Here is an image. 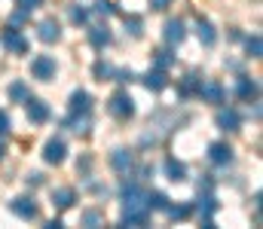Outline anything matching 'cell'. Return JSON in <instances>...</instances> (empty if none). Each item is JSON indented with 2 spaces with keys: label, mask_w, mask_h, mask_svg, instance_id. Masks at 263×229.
Here are the masks:
<instances>
[{
  "label": "cell",
  "mask_w": 263,
  "mask_h": 229,
  "mask_svg": "<svg viewBox=\"0 0 263 229\" xmlns=\"http://www.w3.org/2000/svg\"><path fill=\"white\" fill-rule=\"evenodd\" d=\"M123 223L126 226H147L150 220V208H147V193L138 183H126L123 186Z\"/></svg>",
  "instance_id": "1"
},
{
  "label": "cell",
  "mask_w": 263,
  "mask_h": 229,
  "mask_svg": "<svg viewBox=\"0 0 263 229\" xmlns=\"http://www.w3.org/2000/svg\"><path fill=\"white\" fill-rule=\"evenodd\" d=\"M107 110L117 119H132L135 116V98H132L129 92H114L110 101H107Z\"/></svg>",
  "instance_id": "2"
},
{
  "label": "cell",
  "mask_w": 263,
  "mask_h": 229,
  "mask_svg": "<svg viewBox=\"0 0 263 229\" xmlns=\"http://www.w3.org/2000/svg\"><path fill=\"white\" fill-rule=\"evenodd\" d=\"M55 71H59V65H55L52 55H37V58L31 61V76H34V79L49 82V79H55Z\"/></svg>",
  "instance_id": "3"
},
{
  "label": "cell",
  "mask_w": 263,
  "mask_h": 229,
  "mask_svg": "<svg viewBox=\"0 0 263 229\" xmlns=\"http://www.w3.org/2000/svg\"><path fill=\"white\" fill-rule=\"evenodd\" d=\"M9 211H12L15 217H22V220H37V217H40V208H37V202H34L31 196L12 199V202H9Z\"/></svg>",
  "instance_id": "4"
},
{
  "label": "cell",
  "mask_w": 263,
  "mask_h": 229,
  "mask_svg": "<svg viewBox=\"0 0 263 229\" xmlns=\"http://www.w3.org/2000/svg\"><path fill=\"white\" fill-rule=\"evenodd\" d=\"M196 95L202 101H208V104H223V101H227V89H223L217 79H202Z\"/></svg>",
  "instance_id": "5"
},
{
  "label": "cell",
  "mask_w": 263,
  "mask_h": 229,
  "mask_svg": "<svg viewBox=\"0 0 263 229\" xmlns=\"http://www.w3.org/2000/svg\"><path fill=\"white\" fill-rule=\"evenodd\" d=\"M0 43H3V49L12 52V55H25V52H28V40H25L22 31H15V28H6V31L0 34Z\"/></svg>",
  "instance_id": "6"
},
{
  "label": "cell",
  "mask_w": 263,
  "mask_h": 229,
  "mask_svg": "<svg viewBox=\"0 0 263 229\" xmlns=\"http://www.w3.org/2000/svg\"><path fill=\"white\" fill-rule=\"evenodd\" d=\"M162 37H165L168 46H178V43H184V37H187V25H184L181 18H168L165 28H162Z\"/></svg>",
  "instance_id": "7"
},
{
  "label": "cell",
  "mask_w": 263,
  "mask_h": 229,
  "mask_svg": "<svg viewBox=\"0 0 263 229\" xmlns=\"http://www.w3.org/2000/svg\"><path fill=\"white\" fill-rule=\"evenodd\" d=\"M65 156H67V147H65L62 138H49V141H46V147H43V159H46L49 165H62Z\"/></svg>",
  "instance_id": "8"
},
{
  "label": "cell",
  "mask_w": 263,
  "mask_h": 229,
  "mask_svg": "<svg viewBox=\"0 0 263 229\" xmlns=\"http://www.w3.org/2000/svg\"><path fill=\"white\" fill-rule=\"evenodd\" d=\"M25 110H28V119L37 122V126L49 119V107H46V101H40V98H31V95H28V98H25Z\"/></svg>",
  "instance_id": "9"
},
{
  "label": "cell",
  "mask_w": 263,
  "mask_h": 229,
  "mask_svg": "<svg viewBox=\"0 0 263 229\" xmlns=\"http://www.w3.org/2000/svg\"><path fill=\"white\" fill-rule=\"evenodd\" d=\"M37 37H40L43 43H59V40H62V25H59L55 18H43V22L37 25Z\"/></svg>",
  "instance_id": "10"
},
{
  "label": "cell",
  "mask_w": 263,
  "mask_h": 229,
  "mask_svg": "<svg viewBox=\"0 0 263 229\" xmlns=\"http://www.w3.org/2000/svg\"><path fill=\"white\" fill-rule=\"evenodd\" d=\"M132 165H135V156H132L129 150L117 147V150L110 153V168H114V171H120V174H129Z\"/></svg>",
  "instance_id": "11"
},
{
  "label": "cell",
  "mask_w": 263,
  "mask_h": 229,
  "mask_svg": "<svg viewBox=\"0 0 263 229\" xmlns=\"http://www.w3.org/2000/svg\"><path fill=\"white\" fill-rule=\"evenodd\" d=\"M208 159H211L214 165H230V162H233V147L223 144V141H214V144L208 147Z\"/></svg>",
  "instance_id": "12"
},
{
  "label": "cell",
  "mask_w": 263,
  "mask_h": 229,
  "mask_svg": "<svg viewBox=\"0 0 263 229\" xmlns=\"http://www.w3.org/2000/svg\"><path fill=\"white\" fill-rule=\"evenodd\" d=\"M236 95H239L242 101H257V95H260V86H257V79H251V76H242V79L236 82Z\"/></svg>",
  "instance_id": "13"
},
{
  "label": "cell",
  "mask_w": 263,
  "mask_h": 229,
  "mask_svg": "<svg viewBox=\"0 0 263 229\" xmlns=\"http://www.w3.org/2000/svg\"><path fill=\"white\" fill-rule=\"evenodd\" d=\"M141 82H144L150 92H162V89L168 86V76H165V71H159V68H150L147 74L141 76Z\"/></svg>",
  "instance_id": "14"
},
{
  "label": "cell",
  "mask_w": 263,
  "mask_h": 229,
  "mask_svg": "<svg viewBox=\"0 0 263 229\" xmlns=\"http://www.w3.org/2000/svg\"><path fill=\"white\" fill-rule=\"evenodd\" d=\"M217 126H220L223 132H239V126H242V116H239L233 107H227V110H217Z\"/></svg>",
  "instance_id": "15"
},
{
  "label": "cell",
  "mask_w": 263,
  "mask_h": 229,
  "mask_svg": "<svg viewBox=\"0 0 263 229\" xmlns=\"http://www.w3.org/2000/svg\"><path fill=\"white\" fill-rule=\"evenodd\" d=\"M73 202H77V193H73L70 186H59V190H52V205H55L59 211L73 208Z\"/></svg>",
  "instance_id": "16"
},
{
  "label": "cell",
  "mask_w": 263,
  "mask_h": 229,
  "mask_svg": "<svg viewBox=\"0 0 263 229\" xmlns=\"http://www.w3.org/2000/svg\"><path fill=\"white\" fill-rule=\"evenodd\" d=\"M89 43H92L95 49L110 46V28H107V25H95V28H89Z\"/></svg>",
  "instance_id": "17"
},
{
  "label": "cell",
  "mask_w": 263,
  "mask_h": 229,
  "mask_svg": "<svg viewBox=\"0 0 263 229\" xmlns=\"http://www.w3.org/2000/svg\"><path fill=\"white\" fill-rule=\"evenodd\" d=\"M89 107H92V95L86 89H77L70 95V113H89Z\"/></svg>",
  "instance_id": "18"
},
{
  "label": "cell",
  "mask_w": 263,
  "mask_h": 229,
  "mask_svg": "<svg viewBox=\"0 0 263 229\" xmlns=\"http://www.w3.org/2000/svg\"><path fill=\"white\" fill-rule=\"evenodd\" d=\"M196 34H199L202 46H214V40H217V34H214V28H211L208 18H196Z\"/></svg>",
  "instance_id": "19"
},
{
  "label": "cell",
  "mask_w": 263,
  "mask_h": 229,
  "mask_svg": "<svg viewBox=\"0 0 263 229\" xmlns=\"http://www.w3.org/2000/svg\"><path fill=\"white\" fill-rule=\"evenodd\" d=\"M199 82H202V76H199V74H187L181 82H178V95H181V98L196 95V92H199Z\"/></svg>",
  "instance_id": "20"
},
{
  "label": "cell",
  "mask_w": 263,
  "mask_h": 229,
  "mask_svg": "<svg viewBox=\"0 0 263 229\" xmlns=\"http://www.w3.org/2000/svg\"><path fill=\"white\" fill-rule=\"evenodd\" d=\"M165 174H168V180L181 183V180H187V165L178 159H165Z\"/></svg>",
  "instance_id": "21"
},
{
  "label": "cell",
  "mask_w": 263,
  "mask_h": 229,
  "mask_svg": "<svg viewBox=\"0 0 263 229\" xmlns=\"http://www.w3.org/2000/svg\"><path fill=\"white\" fill-rule=\"evenodd\" d=\"M147 208H156V211H165V208H168V196H165V193H159V190H153V193H147Z\"/></svg>",
  "instance_id": "22"
},
{
  "label": "cell",
  "mask_w": 263,
  "mask_h": 229,
  "mask_svg": "<svg viewBox=\"0 0 263 229\" xmlns=\"http://www.w3.org/2000/svg\"><path fill=\"white\" fill-rule=\"evenodd\" d=\"M153 65H156L159 71H168V68L175 65V55H172L168 49H159V52H153Z\"/></svg>",
  "instance_id": "23"
},
{
  "label": "cell",
  "mask_w": 263,
  "mask_h": 229,
  "mask_svg": "<svg viewBox=\"0 0 263 229\" xmlns=\"http://www.w3.org/2000/svg\"><path fill=\"white\" fill-rule=\"evenodd\" d=\"M165 214H168L172 220H187V217L193 214V205H168Z\"/></svg>",
  "instance_id": "24"
},
{
  "label": "cell",
  "mask_w": 263,
  "mask_h": 229,
  "mask_svg": "<svg viewBox=\"0 0 263 229\" xmlns=\"http://www.w3.org/2000/svg\"><path fill=\"white\" fill-rule=\"evenodd\" d=\"M123 25H126V31H129L132 37H141V34H144V22H141V15H126Z\"/></svg>",
  "instance_id": "25"
},
{
  "label": "cell",
  "mask_w": 263,
  "mask_h": 229,
  "mask_svg": "<svg viewBox=\"0 0 263 229\" xmlns=\"http://www.w3.org/2000/svg\"><path fill=\"white\" fill-rule=\"evenodd\" d=\"M70 22H73V25H86V22H89V9L80 6V3H73V6H70Z\"/></svg>",
  "instance_id": "26"
},
{
  "label": "cell",
  "mask_w": 263,
  "mask_h": 229,
  "mask_svg": "<svg viewBox=\"0 0 263 229\" xmlns=\"http://www.w3.org/2000/svg\"><path fill=\"white\" fill-rule=\"evenodd\" d=\"M245 49H248V55H251V58H260V55H263L260 37H257V34H254V37H248V40H245Z\"/></svg>",
  "instance_id": "27"
},
{
  "label": "cell",
  "mask_w": 263,
  "mask_h": 229,
  "mask_svg": "<svg viewBox=\"0 0 263 229\" xmlns=\"http://www.w3.org/2000/svg\"><path fill=\"white\" fill-rule=\"evenodd\" d=\"M80 223H83V226H101V223H104V217H101L98 211H86V214L80 217Z\"/></svg>",
  "instance_id": "28"
},
{
  "label": "cell",
  "mask_w": 263,
  "mask_h": 229,
  "mask_svg": "<svg viewBox=\"0 0 263 229\" xmlns=\"http://www.w3.org/2000/svg\"><path fill=\"white\" fill-rule=\"evenodd\" d=\"M92 71H95L98 79H110V76H114V68H110L107 61H95V68H92Z\"/></svg>",
  "instance_id": "29"
},
{
  "label": "cell",
  "mask_w": 263,
  "mask_h": 229,
  "mask_svg": "<svg viewBox=\"0 0 263 229\" xmlns=\"http://www.w3.org/2000/svg\"><path fill=\"white\" fill-rule=\"evenodd\" d=\"M95 12L98 15H114L117 6H114V0H95Z\"/></svg>",
  "instance_id": "30"
},
{
  "label": "cell",
  "mask_w": 263,
  "mask_h": 229,
  "mask_svg": "<svg viewBox=\"0 0 263 229\" xmlns=\"http://www.w3.org/2000/svg\"><path fill=\"white\" fill-rule=\"evenodd\" d=\"M114 79H117V82H132V79H138V76H135V71H126V68L117 71V68H114Z\"/></svg>",
  "instance_id": "31"
},
{
  "label": "cell",
  "mask_w": 263,
  "mask_h": 229,
  "mask_svg": "<svg viewBox=\"0 0 263 229\" xmlns=\"http://www.w3.org/2000/svg\"><path fill=\"white\" fill-rule=\"evenodd\" d=\"M9 129H12L9 113H6V110H0V138H6V135H9Z\"/></svg>",
  "instance_id": "32"
},
{
  "label": "cell",
  "mask_w": 263,
  "mask_h": 229,
  "mask_svg": "<svg viewBox=\"0 0 263 229\" xmlns=\"http://www.w3.org/2000/svg\"><path fill=\"white\" fill-rule=\"evenodd\" d=\"M9 98H28L25 82H12V86H9Z\"/></svg>",
  "instance_id": "33"
},
{
  "label": "cell",
  "mask_w": 263,
  "mask_h": 229,
  "mask_svg": "<svg viewBox=\"0 0 263 229\" xmlns=\"http://www.w3.org/2000/svg\"><path fill=\"white\" fill-rule=\"evenodd\" d=\"M40 3H43V0H18V9H22V12H28V15H31V12H34V9H37V6H40Z\"/></svg>",
  "instance_id": "34"
},
{
  "label": "cell",
  "mask_w": 263,
  "mask_h": 229,
  "mask_svg": "<svg viewBox=\"0 0 263 229\" xmlns=\"http://www.w3.org/2000/svg\"><path fill=\"white\" fill-rule=\"evenodd\" d=\"M150 6H153L156 12H165V9L172 6V0H150Z\"/></svg>",
  "instance_id": "35"
},
{
  "label": "cell",
  "mask_w": 263,
  "mask_h": 229,
  "mask_svg": "<svg viewBox=\"0 0 263 229\" xmlns=\"http://www.w3.org/2000/svg\"><path fill=\"white\" fill-rule=\"evenodd\" d=\"M40 183H43V174L31 171V174H28V186H40Z\"/></svg>",
  "instance_id": "36"
},
{
  "label": "cell",
  "mask_w": 263,
  "mask_h": 229,
  "mask_svg": "<svg viewBox=\"0 0 263 229\" xmlns=\"http://www.w3.org/2000/svg\"><path fill=\"white\" fill-rule=\"evenodd\" d=\"M3 153H6V144H3V138H0V159H3Z\"/></svg>",
  "instance_id": "37"
}]
</instances>
